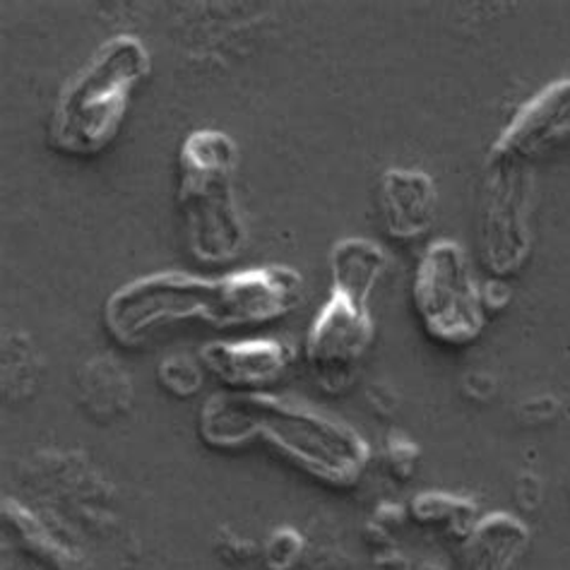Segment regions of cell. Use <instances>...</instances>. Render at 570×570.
Instances as JSON below:
<instances>
[{
    "label": "cell",
    "mask_w": 570,
    "mask_h": 570,
    "mask_svg": "<svg viewBox=\"0 0 570 570\" xmlns=\"http://www.w3.org/2000/svg\"><path fill=\"white\" fill-rule=\"evenodd\" d=\"M302 294L304 277L289 265L236 269L217 279L169 269L116 289L104 304V325L118 344L132 347L161 325L193 318L217 330L275 323L296 311Z\"/></svg>",
    "instance_id": "cell-1"
},
{
    "label": "cell",
    "mask_w": 570,
    "mask_h": 570,
    "mask_svg": "<svg viewBox=\"0 0 570 570\" xmlns=\"http://www.w3.org/2000/svg\"><path fill=\"white\" fill-rule=\"evenodd\" d=\"M198 433L213 450L263 443L318 484L337 491L362 482L371 462V448L356 429L269 393L213 395L200 407Z\"/></svg>",
    "instance_id": "cell-2"
},
{
    "label": "cell",
    "mask_w": 570,
    "mask_h": 570,
    "mask_svg": "<svg viewBox=\"0 0 570 570\" xmlns=\"http://www.w3.org/2000/svg\"><path fill=\"white\" fill-rule=\"evenodd\" d=\"M387 269L385 250L368 238H342L330 250V296L313 318L304 358L325 393L350 390L376 340L371 296Z\"/></svg>",
    "instance_id": "cell-3"
},
{
    "label": "cell",
    "mask_w": 570,
    "mask_h": 570,
    "mask_svg": "<svg viewBox=\"0 0 570 570\" xmlns=\"http://www.w3.org/2000/svg\"><path fill=\"white\" fill-rule=\"evenodd\" d=\"M153 70L145 43L130 35L104 41L58 97L49 142L63 155L95 157L121 132L135 89Z\"/></svg>",
    "instance_id": "cell-4"
},
{
    "label": "cell",
    "mask_w": 570,
    "mask_h": 570,
    "mask_svg": "<svg viewBox=\"0 0 570 570\" xmlns=\"http://www.w3.org/2000/svg\"><path fill=\"white\" fill-rule=\"evenodd\" d=\"M238 149L227 132H188L178 149L176 203L195 261L219 265L244 253L248 234L236 203Z\"/></svg>",
    "instance_id": "cell-5"
},
{
    "label": "cell",
    "mask_w": 570,
    "mask_h": 570,
    "mask_svg": "<svg viewBox=\"0 0 570 570\" xmlns=\"http://www.w3.org/2000/svg\"><path fill=\"white\" fill-rule=\"evenodd\" d=\"M412 304L424 333L445 347L472 344L487 327L484 289L468 253L450 238L424 250L412 279Z\"/></svg>",
    "instance_id": "cell-6"
},
{
    "label": "cell",
    "mask_w": 570,
    "mask_h": 570,
    "mask_svg": "<svg viewBox=\"0 0 570 570\" xmlns=\"http://www.w3.org/2000/svg\"><path fill=\"white\" fill-rule=\"evenodd\" d=\"M534 174L528 164L487 157L479 193V261L497 279L518 275L534 248Z\"/></svg>",
    "instance_id": "cell-7"
},
{
    "label": "cell",
    "mask_w": 570,
    "mask_h": 570,
    "mask_svg": "<svg viewBox=\"0 0 570 570\" xmlns=\"http://www.w3.org/2000/svg\"><path fill=\"white\" fill-rule=\"evenodd\" d=\"M570 145V78L539 89L513 114L503 132L491 142L489 157L537 164Z\"/></svg>",
    "instance_id": "cell-8"
},
{
    "label": "cell",
    "mask_w": 570,
    "mask_h": 570,
    "mask_svg": "<svg viewBox=\"0 0 570 570\" xmlns=\"http://www.w3.org/2000/svg\"><path fill=\"white\" fill-rule=\"evenodd\" d=\"M296 352L282 340L209 342L200 350V362L229 393H265L294 366Z\"/></svg>",
    "instance_id": "cell-9"
},
{
    "label": "cell",
    "mask_w": 570,
    "mask_h": 570,
    "mask_svg": "<svg viewBox=\"0 0 570 570\" xmlns=\"http://www.w3.org/2000/svg\"><path fill=\"white\" fill-rule=\"evenodd\" d=\"M439 190L419 169L393 167L379 178V213L385 234L400 244L424 238L436 222Z\"/></svg>",
    "instance_id": "cell-10"
},
{
    "label": "cell",
    "mask_w": 570,
    "mask_h": 570,
    "mask_svg": "<svg viewBox=\"0 0 570 570\" xmlns=\"http://www.w3.org/2000/svg\"><path fill=\"white\" fill-rule=\"evenodd\" d=\"M532 534L520 518L489 513L474 522L470 534L460 542V570H524Z\"/></svg>",
    "instance_id": "cell-11"
},
{
    "label": "cell",
    "mask_w": 570,
    "mask_h": 570,
    "mask_svg": "<svg viewBox=\"0 0 570 570\" xmlns=\"http://www.w3.org/2000/svg\"><path fill=\"white\" fill-rule=\"evenodd\" d=\"M412 518L424 528L443 530V534L455 537L462 542L474 528L476 505L468 499L450 497L443 491H426L412 501Z\"/></svg>",
    "instance_id": "cell-12"
},
{
    "label": "cell",
    "mask_w": 570,
    "mask_h": 570,
    "mask_svg": "<svg viewBox=\"0 0 570 570\" xmlns=\"http://www.w3.org/2000/svg\"><path fill=\"white\" fill-rule=\"evenodd\" d=\"M205 366L198 358L184 356V354H174L167 356L157 368V381L159 385L167 390L169 395L178 397V400H186L193 397L195 393H200V387L205 383Z\"/></svg>",
    "instance_id": "cell-13"
},
{
    "label": "cell",
    "mask_w": 570,
    "mask_h": 570,
    "mask_svg": "<svg viewBox=\"0 0 570 570\" xmlns=\"http://www.w3.org/2000/svg\"><path fill=\"white\" fill-rule=\"evenodd\" d=\"M302 549H304V539L298 537L294 530H289V528L277 530L273 537L267 539V547H265L267 566L275 570H287L296 563L298 557H302Z\"/></svg>",
    "instance_id": "cell-14"
}]
</instances>
